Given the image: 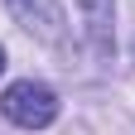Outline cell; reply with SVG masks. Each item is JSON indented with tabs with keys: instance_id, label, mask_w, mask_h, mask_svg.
Here are the masks:
<instances>
[{
	"instance_id": "obj_1",
	"label": "cell",
	"mask_w": 135,
	"mask_h": 135,
	"mask_svg": "<svg viewBox=\"0 0 135 135\" xmlns=\"http://www.w3.org/2000/svg\"><path fill=\"white\" fill-rule=\"evenodd\" d=\"M0 111H5L15 126H24V130H44V126H53V121H58V97H53V87H44V82H34V77H29V82L5 87Z\"/></svg>"
},
{
	"instance_id": "obj_4",
	"label": "cell",
	"mask_w": 135,
	"mask_h": 135,
	"mask_svg": "<svg viewBox=\"0 0 135 135\" xmlns=\"http://www.w3.org/2000/svg\"><path fill=\"white\" fill-rule=\"evenodd\" d=\"M0 73H5V48H0Z\"/></svg>"
},
{
	"instance_id": "obj_3",
	"label": "cell",
	"mask_w": 135,
	"mask_h": 135,
	"mask_svg": "<svg viewBox=\"0 0 135 135\" xmlns=\"http://www.w3.org/2000/svg\"><path fill=\"white\" fill-rule=\"evenodd\" d=\"M82 10V24H87V39H92V53L97 58H111V20H116V0H77Z\"/></svg>"
},
{
	"instance_id": "obj_2",
	"label": "cell",
	"mask_w": 135,
	"mask_h": 135,
	"mask_svg": "<svg viewBox=\"0 0 135 135\" xmlns=\"http://www.w3.org/2000/svg\"><path fill=\"white\" fill-rule=\"evenodd\" d=\"M29 34H39L44 44H63V10L58 0H5Z\"/></svg>"
}]
</instances>
